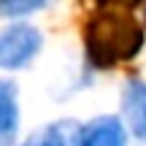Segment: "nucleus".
Returning <instances> with one entry per match:
<instances>
[{"instance_id": "nucleus-1", "label": "nucleus", "mask_w": 146, "mask_h": 146, "mask_svg": "<svg viewBox=\"0 0 146 146\" xmlns=\"http://www.w3.org/2000/svg\"><path fill=\"white\" fill-rule=\"evenodd\" d=\"M84 49L92 68L108 70L133 60L143 49V27L127 11L106 8L95 14L84 27Z\"/></svg>"}, {"instance_id": "nucleus-2", "label": "nucleus", "mask_w": 146, "mask_h": 146, "mask_svg": "<svg viewBox=\"0 0 146 146\" xmlns=\"http://www.w3.org/2000/svg\"><path fill=\"white\" fill-rule=\"evenodd\" d=\"M43 49V33L30 22H11L0 30V70H25Z\"/></svg>"}, {"instance_id": "nucleus-3", "label": "nucleus", "mask_w": 146, "mask_h": 146, "mask_svg": "<svg viewBox=\"0 0 146 146\" xmlns=\"http://www.w3.org/2000/svg\"><path fill=\"white\" fill-rule=\"evenodd\" d=\"M122 116L125 130L146 143V81L130 78L122 89Z\"/></svg>"}, {"instance_id": "nucleus-4", "label": "nucleus", "mask_w": 146, "mask_h": 146, "mask_svg": "<svg viewBox=\"0 0 146 146\" xmlns=\"http://www.w3.org/2000/svg\"><path fill=\"white\" fill-rule=\"evenodd\" d=\"M81 146H127V130L119 116H98L81 125Z\"/></svg>"}, {"instance_id": "nucleus-5", "label": "nucleus", "mask_w": 146, "mask_h": 146, "mask_svg": "<svg viewBox=\"0 0 146 146\" xmlns=\"http://www.w3.org/2000/svg\"><path fill=\"white\" fill-rule=\"evenodd\" d=\"M19 130V89L14 81H0V146H11Z\"/></svg>"}, {"instance_id": "nucleus-6", "label": "nucleus", "mask_w": 146, "mask_h": 146, "mask_svg": "<svg viewBox=\"0 0 146 146\" xmlns=\"http://www.w3.org/2000/svg\"><path fill=\"white\" fill-rule=\"evenodd\" d=\"M46 0H0V16L3 19H22L41 11Z\"/></svg>"}, {"instance_id": "nucleus-7", "label": "nucleus", "mask_w": 146, "mask_h": 146, "mask_svg": "<svg viewBox=\"0 0 146 146\" xmlns=\"http://www.w3.org/2000/svg\"><path fill=\"white\" fill-rule=\"evenodd\" d=\"M100 5H106V8H119V11H130L135 8V5H141V0H98Z\"/></svg>"}, {"instance_id": "nucleus-8", "label": "nucleus", "mask_w": 146, "mask_h": 146, "mask_svg": "<svg viewBox=\"0 0 146 146\" xmlns=\"http://www.w3.org/2000/svg\"><path fill=\"white\" fill-rule=\"evenodd\" d=\"M22 146H49V143L43 141V135H35V138H30V141H25Z\"/></svg>"}]
</instances>
